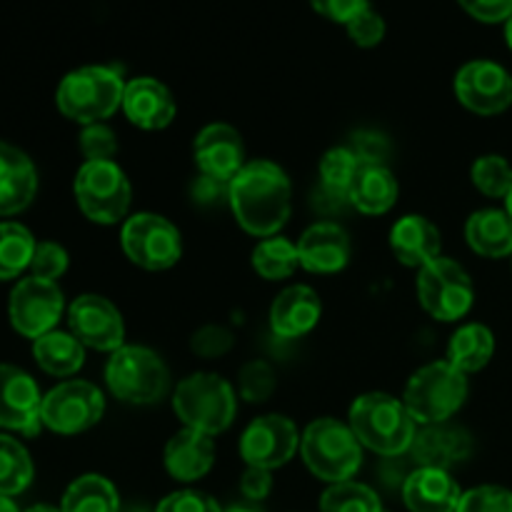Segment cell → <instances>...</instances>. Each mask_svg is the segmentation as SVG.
I'll return each mask as SVG.
<instances>
[{
  "label": "cell",
  "instance_id": "cell-1",
  "mask_svg": "<svg viewBox=\"0 0 512 512\" xmlns=\"http://www.w3.org/2000/svg\"><path fill=\"white\" fill-rule=\"evenodd\" d=\"M290 180L280 165L253 160L230 180L228 203L235 218L258 238H273L290 218Z\"/></svg>",
  "mask_w": 512,
  "mask_h": 512
},
{
  "label": "cell",
  "instance_id": "cell-2",
  "mask_svg": "<svg viewBox=\"0 0 512 512\" xmlns=\"http://www.w3.org/2000/svg\"><path fill=\"white\" fill-rule=\"evenodd\" d=\"M125 83L118 68L85 65L65 75L55 93L60 113L75 123L93 125L123 108Z\"/></svg>",
  "mask_w": 512,
  "mask_h": 512
},
{
  "label": "cell",
  "instance_id": "cell-3",
  "mask_svg": "<svg viewBox=\"0 0 512 512\" xmlns=\"http://www.w3.org/2000/svg\"><path fill=\"white\" fill-rule=\"evenodd\" d=\"M350 430L360 445L388 458L410 453L415 440L413 415L405 403L385 393H368L355 400L350 408Z\"/></svg>",
  "mask_w": 512,
  "mask_h": 512
},
{
  "label": "cell",
  "instance_id": "cell-4",
  "mask_svg": "<svg viewBox=\"0 0 512 512\" xmlns=\"http://www.w3.org/2000/svg\"><path fill=\"white\" fill-rule=\"evenodd\" d=\"M110 393L128 405H153L168 395L170 373L158 353L143 345H123L105 365Z\"/></svg>",
  "mask_w": 512,
  "mask_h": 512
},
{
  "label": "cell",
  "instance_id": "cell-5",
  "mask_svg": "<svg viewBox=\"0 0 512 512\" xmlns=\"http://www.w3.org/2000/svg\"><path fill=\"white\" fill-rule=\"evenodd\" d=\"M303 460L315 478L325 483H345L358 473L363 463V448L350 425L333 418L315 420L300 438Z\"/></svg>",
  "mask_w": 512,
  "mask_h": 512
},
{
  "label": "cell",
  "instance_id": "cell-6",
  "mask_svg": "<svg viewBox=\"0 0 512 512\" xmlns=\"http://www.w3.org/2000/svg\"><path fill=\"white\" fill-rule=\"evenodd\" d=\"M173 408L185 428L205 435H218L230 428L235 418V390L228 380L213 373H195L178 385Z\"/></svg>",
  "mask_w": 512,
  "mask_h": 512
},
{
  "label": "cell",
  "instance_id": "cell-7",
  "mask_svg": "<svg viewBox=\"0 0 512 512\" xmlns=\"http://www.w3.org/2000/svg\"><path fill=\"white\" fill-rule=\"evenodd\" d=\"M468 398V380L465 373L445 360L420 368L405 388V408L415 423L438 425L448 423Z\"/></svg>",
  "mask_w": 512,
  "mask_h": 512
},
{
  "label": "cell",
  "instance_id": "cell-8",
  "mask_svg": "<svg viewBox=\"0 0 512 512\" xmlns=\"http://www.w3.org/2000/svg\"><path fill=\"white\" fill-rule=\"evenodd\" d=\"M75 200L88 220L98 225H115L128 215L133 190L113 160L83 163L75 175Z\"/></svg>",
  "mask_w": 512,
  "mask_h": 512
},
{
  "label": "cell",
  "instance_id": "cell-9",
  "mask_svg": "<svg viewBox=\"0 0 512 512\" xmlns=\"http://www.w3.org/2000/svg\"><path fill=\"white\" fill-rule=\"evenodd\" d=\"M418 298L420 305L435 320L453 323V320L468 315L470 308H473V280L465 273L463 265L448 258H438L425 265V268H420Z\"/></svg>",
  "mask_w": 512,
  "mask_h": 512
},
{
  "label": "cell",
  "instance_id": "cell-10",
  "mask_svg": "<svg viewBox=\"0 0 512 512\" xmlns=\"http://www.w3.org/2000/svg\"><path fill=\"white\" fill-rule=\"evenodd\" d=\"M105 413V398L93 383L68 380L43 395L40 420L48 430L60 435H78L100 423Z\"/></svg>",
  "mask_w": 512,
  "mask_h": 512
},
{
  "label": "cell",
  "instance_id": "cell-11",
  "mask_svg": "<svg viewBox=\"0 0 512 512\" xmlns=\"http://www.w3.org/2000/svg\"><path fill=\"white\" fill-rule=\"evenodd\" d=\"M120 243L125 255L145 270L173 268L183 253L178 228L153 213H138L128 218L120 233Z\"/></svg>",
  "mask_w": 512,
  "mask_h": 512
},
{
  "label": "cell",
  "instance_id": "cell-12",
  "mask_svg": "<svg viewBox=\"0 0 512 512\" xmlns=\"http://www.w3.org/2000/svg\"><path fill=\"white\" fill-rule=\"evenodd\" d=\"M10 323L25 338H43L58 325L63 315V293L55 283L40 278H25L10 293Z\"/></svg>",
  "mask_w": 512,
  "mask_h": 512
},
{
  "label": "cell",
  "instance_id": "cell-13",
  "mask_svg": "<svg viewBox=\"0 0 512 512\" xmlns=\"http://www.w3.org/2000/svg\"><path fill=\"white\" fill-rule=\"evenodd\" d=\"M455 95L473 113L498 115L512 105V75L493 60H473L455 75Z\"/></svg>",
  "mask_w": 512,
  "mask_h": 512
},
{
  "label": "cell",
  "instance_id": "cell-14",
  "mask_svg": "<svg viewBox=\"0 0 512 512\" xmlns=\"http://www.w3.org/2000/svg\"><path fill=\"white\" fill-rule=\"evenodd\" d=\"M300 443L298 428L283 415H263L245 428L240 455L253 468L275 470L288 463Z\"/></svg>",
  "mask_w": 512,
  "mask_h": 512
},
{
  "label": "cell",
  "instance_id": "cell-15",
  "mask_svg": "<svg viewBox=\"0 0 512 512\" xmlns=\"http://www.w3.org/2000/svg\"><path fill=\"white\" fill-rule=\"evenodd\" d=\"M70 333L83 345L103 353L123 348L125 325L120 310L100 295H80L68 310Z\"/></svg>",
  "mask_w": 512,
  "mask_h": 512
},
{
  "label": "cell",
  "instance_id": "cell-16",
  "mask_svg": "<svg viewBox=\"0 0 512 512\" xmlns=\"http://www.w3.org/2000/svg\"><path fill=\"white\" fill-rule=\"evenodd\" d=\"M40 405L43 395L35 380L15 365H0V428L35 435L43 425Z\"/></svg>",
  "mask_w": 512,
  "mask_h": 512
},
{
  "label": "cell",
  "instance_id": "cell-17",
  "mask_svg": "<svg viewBox=\"0 0 512 512\" xmlns=\"http://www.w3.org/2000/svg\"><path fill=\"white\" fill-rule=\"evenodd\" d=\"M200 173L230 183L245 168L243 138L233 125L213 123L203 128L193 145Z\"/></svg>",
  "mask_w": 512,
  "mask_h": 512
},
{
  "label": "cell",
  "instance_id": "cell-18",
  "mask_svg": "<svg viewBox=\"0 0 512 512\" xmlns=\"http://www.w3.org/2000/svg\"><path fill=\"white\" fill-rule=\"evenodd\" d=\"M298 255L300 265L310 273H338L350 260V238L340 225L315 223L300 238Z\"/></svg>",
  "mask_w": 512,
  "mask_h": 512
},
{
  "label": "cell",
  "instance_id": "cell-19",
  "mask_svg": "<svg viewBox=\"0 0 512 512\" xmlns=\"http://www.w3.org/2000/svg\"><path fill=\"white\" fill-rule=\"evenodd\" d=\"M463 490L448 470L418 468L405 478L403 500L410 512H458Z\"/></svg>",
  "mask_w": 512,
  "mask_h": 512
},
{
  "label": "cell",
  "instance_id": "cell-20",
  "mask_svg": "<svg viewBox=\"0 0 512 512\" xmlns=\"http://www.w3.org/2000/svg\"><path fill=\"white\" fill-rule=\"evenodd\" d=\"M123 110L130 123L138 128L160 130L173 123L175 100L160 80L135 78L125 83Z\"/></svg>",
  "mask_w": 512,
  "mask_h": 512
},
{
  "label": "cell",
  "instance_id": "cell-21",
  "mask_svg": "<svg viewBox=\"0 0 512 512\" xmlns=\"http://www.w3.org/2000/svg\"><path fill=\"white\" fill-rule=\"evenodd\" d=\"M320 298L308 285L285 288L270 305V328L278 338H303L318 325Z\"/></svg>",
  "mask_w": 512,
  "mask_h": 512
},
{
  "label": "cell",
  "instance_id": "cell-22",
  "mask_svg": "<svg viewBox=\"0 0 512 512\" xmlns=\"http://www.w3.org/2000/svg\"><path fill=\"white\" fill-rule=\"evenodd\" d=\"M473 450L470 435L463 428H453V425H428L423 433L415 435L413 445H410V455L420 468H438L450 470L453 465L463 463Z\"/></svg>",
  "mask_w": 512,
  "mask_h": 512
},
{
  "label": "cell",
  "instance_id": "cell-23",
  "mask_svg": "<svg viewBox=\"0 0 512 512\" xmlns=\"http://www.w3.org/2000/svg\"><path fill=\"white\" fill-rule=\"evenodd\" d=\"M38 190L35 165L23 150L0 143V215H15L28 208Z\"/></svg>",
  "mask_w": 512,
  "mask_h": 512
},
{
  "label": "cell",
  "instance_id": "cell-24",
  "mask_svg": "<svg viewBox=\"0 0 512 512\" xmlns=\"http://www.w3.org/2000/svg\"><path fill=\"white\" fill-rule=\"evenodd\" d=\"M390 248L408 268H425L440 258V233L423 215H405L390 230Z\"/></svg>",
  "mask_w": 512,
  "mask_h": 512
},
{
  "label": "cell",
  "instance_id": "cell-25",
  "mask_svg": "<svg viewBox=\"0 0 512 512\" xmlns=\"http://www.w3.org/2000/svg\"><path fill=\"white\" fill-rule=\"evenodd\" d=\"M215 460V445L210 435L198 430H180L165 445V468L175 480L193 483L210 473Z\"/></svg>",
  "mask_w": 512,
  "mask_h": 512
},
{
  "label": "cell",
  "instance_id": "cell-26",
  "mask_svg": "<svg viewBox=\"0 0 512 512\" xmlns=\"http://www.w3.org/2000/svg\"><path fill=\"white\" fill-rule=\"evenodd\" d=\"M468 245L483 258L512 255V218L508 210H478L465 225Z\"/></svg>",
  "mask_w": 512,
  "mask_h": 512
},
{
  "label": "cell",
  "instance_id": "cell-27",
  "mask_svg": "<svg viewBox=\"0 0 512 512\" xmlns=\"http://www.w3.org/2000/svg\"><path fill=\"white\" fill-rule=\"evenodd\" d=\"M398 200V180L388 165H363L350 190V205L365 215H383Z\"/></svg>",
  "mask_w": 512,
  "mask_h": 512
},
{
  "label": "cell",
  "instance_id": "cell-28",
  "mask_svg": "<svg viewBox=\"0 0 512 512\" xmlns=\"http://www.w3.org/2000/svg\"><path fill=\"white\" fill-rule=\"evenodd\" d=\"M33 355L35 363L55 378H68L78 373L85 363L83 343L73 333H60V330H50L43 338L35 340Z\"/></svg>",
  "mask_w": 512,
  "mask_h": 512
},
{
  "label": "cell",
  "instance_id": "cell-29",
  "mask_svg": "<svg viewBox=\"0 0 512 512\" xmlns=\"http://www.w3.org/2000/svg\"><path fill=\"white\" fill-rule=\"evenodd\" d=\"M495 353V338L490 328L480 323L463 325L458 333L450 338L448 363L458 368L460 373H478L490 363Z\"/></svg>",
  "mask_w": 512,
  "mask_h": 512
},
{
  "label": "cell",
  "instance_id": "cell-30",
  "mask_svg": "<svg viewBox=\"0 0 512 512\" xmlns=\"http://www.w3.org/2000/svg\"><path fill=\"white\" fill-rule=\"evenodd\" d=\"M63 512H118V490L103 475H83L75 480L60 503Z\"/></svg>",
  "mask_w": 512,
  "mask_h": 512
},
{
  "label": "cell",
  "instance_id": "cell-31",
  "mask_svg": "<svg viewBox=\"0 0 512 512\" xmlns=\"http://www.w3.org/2000/svg\"><path fill=\"white\" fill-rule=\"evenodd\" d=\"M35 238L25 225L0 223V280L18 278L30 268L35 255Z\"/></svg>",
  "mask_w": 512,
  "mask_h": 512
},
{
  "label": "cell",
  "instance_id": "cell-32",
  "mask_svg": "<svg viewBox=\"0 0 512 512\" xmlns=\"http://www.w3.org/2000/svg\"><path fill=\"white\" fill-rule=\"evenodd\" d=\"M33 480V460L15 438L0 435V495H20Z\"/></svg>",
  "mask_w": 512,
  "mask_h": 512
},
{
  "label": "cell",
  "instance_id": "cell-33",
  "mask_svg": "<svg viewBox=\"0 0 512 512\" xmlns=\"http://www.w3.org/2000/svg\"><path fill=\"white\" fill-rule=\"evenodd\" d=\"M298 265V245L290 243L288 238H268L258 243V248L253 250V268L265 280L290 278Z\"/></svg>",
  "mask_w": 512,
  "mask_h": 512
},
{
  "label": "cell",
  "instance_id": "cell-34",
  "mask_svg": "<svg viewBox=\"0 0 512 512\" xmlns=\"http://www.w3.org/2000/svg\"><path fill=\"white\" fill-rule=\"evenodd\" d=\"M360 168H363V163L355 158V153L348 145L328 150L323 163H320V188L350 200V190H353Z\"/></svg>",
  "mask_w": 512,
  "mask_h": 512
},
{
  "label": "cell",
  "instance_id": "cell-35",
  "mask_svg": "<svg viewBox=\"0 0 512 512\" xmlns=\"http://www.w3.org/2000/svg\"><path fill=\"white\" fill-rule=\"evenodd\" d=\"M320 512H383V505L368 485L345 480L325 490L320 498Z\"/></svg>",
  "mask_w": 512,
  "mask_h": 512
},
{
  "label": "cell",
  "instance_id": "cell-36",
  "mask_svg": "<svg viewBox=\"0 0 512 512\" xmlns=\"http://www.w3.org/2000/svg\"><path fill=\"white\" fill-rule=\"evenodd\" d=\"M473 185L488 198H508L512 190V168L500 155H483L473 165Z\"/></svg>",
  "mask_w": 512,
  "mask_h": 512
},
{
  "label": "cell",
  "instance_id": "cell-37",
  "mask_svg": "<svg viewBox=\"0 0 512 512\" xmlns=\"http://www.w3.org/2000/svg\"><path fill=\"white\" fill-rule=\"evenodd\" d=\"M275 390V373L263 360L243 365L240 370V395L248 403H265Z\"/></svg>",
  "mask_w": 512,
  "mask_h": 512
},
{
  "label": "cell",
  "instance_id": "cell-38",
  "mask_svg": "<svg viewBox=\"0 0 512 512\" xmlns=\"http://www.w3.org/2000/svg\"><path fill=\"white\" fill-rule=\"evenodd\" d=\"M80 150L85 155V163H108L118 153V138L103 123L85 125V130L80 133Z\"/></svg>",
  "mask_w": 512,
  "mask_h": 512
},
{
  "label": "cell",
  "instance_id": "cell-39",
  "mask_svg": "<svg viewBox=\"0 0 512 512\" xmlns=\"http://www.w3.org/2000/svg\"><path fill=\"white\" fill-rule=\"evenodd\" d=\"M458 512H512V493L500 485H480L463 493Z\"/></svg>",
  "mask_w": 512,
  "mask_h": 512
},
{
  "label": "cell",
  "instance_id": "cell-40",
  "mask_svg": "<svg viewBox=\"0 0 512 512\" xmlns=\"http://www.w3.org/2000/svg\"><path fill=\"white\" fill-rule=\"evenodd\" d=\"M30 270H33V278L55 283L68 270V253L58 243H38Z\"/></svg>",
  "mask_w": 512,
  "mask_h": 512
},
{
  "label": "cell",
  "instance_id": "cell-41",
  "mask_svg": "<svg viewBox=\"0 0 512 512\" xmlns=\"http://www.w3.org/2000/svg\"><path fill=\"white\" fill-rule=\"evenodd\" d=\"M350 150L355 153V158L363 165H388L390 158V143L383 133H375V130H358L350 138Z\"/></svg>",
  "mask_w": 512,
  "mask_h": 512
},
{
  "label": "cell",
  "instance_id": "cell-42",
  "mask_svg": "<svg viewBox=\"0 0 512 512\" xmlns=\"http://www.w3.org/2000/svg\"><path fill=\"white\" fill-rule=\"evenodd\" d=\"M233 343H235L233 333H230L228 328H223V325H203V328L190 338V348H193V353L208 360L230 353Z\"/></svg>",
  "mask_w": 512,
  "mask_h": 512
},
{
  "label": "cell",
  "instance_id": "cell-43",
  "mask_svg": "<svg viewBox=\"0 0 512 512\" xmlns=\"http://www.w3.org/2000/svg\"><path fill=\"white\" fill-rule=\"evenodd\" d=\"M345 28H348L350 40H353L355 45H360V48H375V45L385 38V20L383 15L375 13L373 8H368L365 13H360L358 18L350 20Z\"/></svg>",
  "mask_w": 512,
  "mask_h": 512
},
{
  "label": "cell",
  "instance_id": "cell-44",
  "mask_svg": "<svg viewBox=\"0 0 512 512\" xmlns=\"http://www.w3.org/2000/svg\"><path fill=\"white\" fill-rule=\"evenodd\" d=\"M155 512H223L210 495L198 493V490H180V493L168 495Z\"/></svg>",
  "mask_w": 512,
  "mask_h": 512
},
{
  "label": "cell",
  "instance_id": "cell-45",
  "mask_svg": "<svg viewBox=\"0 0 512 512\" xmlns=\"http://www.w3.org/2000/svg\"><path fill=\"white\" fill-rule=\"evenodd\" d=\"M310 5L323 18L348 25L350 20L358 18L360 13L370 8V0H310Z\"/></svg>",
  "mask_w": 512,
  "mask_h": 512
},
{
  "label": "cell",
  "instance_id": "cell-46",
  "mask_svg": "<svg viewBox=\"0 0 512 512\" xmlns=\"http://www.w3.org/2000/svg\"><path fill=\"white\" fill-rule=\"evenodd\" d=\"M458 3L480 23H505L512 15V0H458Z\"/></svg>",
  "mask_w": 512,
  "mask_h": 512
},
{
  "label": "cell",
  "instance_id": "cell-47",
  "mask_svg": "<svg viewBox=\"0 0 512 512\" xmlns=\"http://www.w3.org/2000/svg\"><path fill=\"white\" fill-rule=\"evenodd\" d=\"M190 195H193V200L198 205H215L223 198H228L230 183L200 173V178H195V183L190 185Z\"/></svg>",
  "mask_w": 512,
  "mask_h": 512
},
{
  "label": "cell",
  "instance_id": "cell-48",
  "mask_svg": "<svg viewBox=\"0 0 512 512\" xmlns=\"http://www.w3.org/2000/svg\"><path fill=\"white\" fill-rule=\"evenodd\" d=\"M270 488H273L270 470L253 468V465H248V470L243 473V480H240V490H243L245 498H248L250 503H260V500L268 498Z\"/></svg>",
  "mask_w": 512,
  "mask_h": 512
},
{
  "label": "cell",
  "instance_id": "cell-49",
  "mask_svg": "<svg viewBox=\"0 0 512 512\" xmlns=\"http://www.w3.org/2000/svg\"><path fill=\"white\" fill-rule=\"evenodd\" d=\"M348 203H350L348 198L330 193V190H325V188L315 190V195H313V205L320 210V213H325V215L338 213V210H343Z\"/></svg>",
  "mask_w": 512,
  "mask_h": 512
},
{
  "label": "cell",
  "instance_id": "cell-50",
  "mask_svg": "<svg viewBox=\"0 0 512 512\" xmlns=\"http://www.w3.org/2000/svg\"><path fill=\"white\" fill-rule=\"evenodd\" d=\"M0 512H18V508H15L13 500L3 498V495H0Z\"/></svg>",
  "mask_w": 512,
  "mask_h": 512
},
{
  "label": "cell",
  "instance_id": "cell-51",
  "mask_svg": "<svg viewBox=\"0 0 512 512\" xmlns=\"http://www.w3.org/2000/svg\"><path fill=\"white\" fill-rule=\"evenodd\" d=\"M225 512H263V510L253 508V505H233V508H228Z\"/></svg>",
  "mask_w": 512,
  "mask_h": 512
},
{
  "label": "cell",
  "instance_id": "cell-52",
  "mask_svg": "<svg viewBox=\"0 0 512 512\" xmlns=\"http://www.w3.org/2000/svg\"><path fill=\"white\" fill-rule=\"evenodd\" d=\"M25 512H63V510L50 508V505H33V508H28Z\"/></svg>",
  "mask_w": 512,
  "mask_h": 512
},
{
  "label": "cell",
  "instance_id": "cell-53",
  "mask_svg": "<svg viewBox=\"0 0 512 512\" xmlns=\"http://www.w3.org/2000/svg\"><path fill=\"white\" fill-rule=\"evenodd\" d=\"M505 40H508L510 50H512V15L508 20H505Z\"/></svg>",
  "mask_w": 512,
  "mask_h": 512
},
{
  "label": "cell",
  "instance_id": "cell-54",
  "mask_svg": "<svg viewBox=\"0 0 512 512\" xmlns=\"http://www.w3.org/2000/svg\"><path fill=\"white\" fill-rule=\"evenodd\" d=\"M505 203H508V215L512 218V190L508 193V198H505Z\"/></svg>",
  "mask_w": 512,
  "mask_h": 512
},
{
  "label": "cell",
  "instance_id": "cell-55",
  "mask_svg": "<svg viewBox=\"0 0 512 512\" xmlns=\"http://www.w3.org/2000/svg\"><path fill=\"white\" fill-rule=\"evenodd\" d=\"M135 512H145V510H135Z\"/></svg>",
  "mask_w": 512,
  "mask_h": 512
}]
</instances>
